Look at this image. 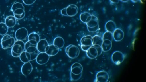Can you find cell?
<instances>
[{
  "label": "cell",
  "mask_w": 146,
  "mask_h": 82,
  "mask_svg": "<svg viewBox=\"0 0 146 82\" xmlns=\"http://www.w3.org/2000/svg\"><path fill=\"white\" fill-rule=\"evenodd\" d=\"M28 36V31L24 27L18 28L15 33V37L17 40L23 41L26 39Z\"/></svg>",
  "instance_id": "obj_10"
},
{
  "label": "cell",
  "mask_w": 146,
  "mask_h": 82,
  "mask_svg": "<svg viewBox=\"0 0 146 82\" xmlns=\"http://www.w3.org/2000/svg\"><path fill=\"white\" fill-rule=\"evenodd\" d=\"M24 9L23 4L19 2L14 3L11 7V10L14 16L16 19L19 20L23 19L25 16V13Z\"/></svg>",
  "instance_id": "obj_1"
},
{
  "label": "cell",
  "mask_w": 146,
  "mask_h": 82,
  "mask_svg": "<svg viewBox=\"0 0 146 82\" xmlns=\"http://www.w3.org/2000/svg\"><path fill=\"white\" fill-rule=\"evenodd\" d=\"M70 76L72 81H76L79 79L82 76L75 75L70 73Z\"/></svg>",
  "instance_id": "obj_28"
},
{
  "label": "cell",
  "mask_w": 146,
  "mask_h": 82,
  "mask_svg": "<svg viewBox=\"0 0 146 82\" xmlns=\"http://www.w3.org/2000/svg\"><path fill=\"white\" fill-rule=\"evenodd\" d=\"M20 60L24 63L31 61V56L30 54L25 51H23L19 56Z\"/></svg>",
  "instance_id": "obj_25"
},
{
  "label": "cell",
  "mask_w": 146,
  "mask_h": 82,
  "mask_svg": "<svg viewBox=\"0 0 146 82\" xmlns=\"http://www.w3.org/2000/svg\"><path fill=\"white\" fill-rule=\"evenodd\" d=\"M25 50V43L23 41L16 40L12 47L11 54L14 57H19Z\"/></svg>",
  "instance_id": "obj_4"
},
{
  "label": "cell",
  "mask_w": 146,
  "mask_h": 82,
  "mask_svg": "<svg viewBox=\"0 0 146 82\" xmlns=\"http://www.w3.org/2000/svg\"><path fill=\"white\" fill-rule=\"evenodd\" d=\"M59 51V49L53 44L49 45L45 50V52L50 56L56 55Z\"/></svg>",
  "instance_id": "obj_20"
},
{
  "label": "cell",
  "mask_w": 146,
  "mask_h": 82,
  "mask_svg": "<svg viewBox=\"0 0 146 82\" xmlns=\"http://www.w3.org/2000/svg\"><path fill=\"white\" fill-rule=\"evenodd\" d=\"M105 29L107 31L113 32L116 28L115 23L112 20H109L106 22L105 25Z\"/></svg>",
  "instance_id": "obj_24"
},
{
  "label": "cell",
  "mask_w": 146,
  "mask_h": 82,
  "mask_svg": "<svg viewBox=\"0 0 146 82\" xmlns=\"http://www.w3.org/2000/svg\"><path fill=\"white\" fill-rule=\"evenodd\" d=\"M40 40V38L38 34L35 32L30 33L28 36V40L31 44L36 45Z\"/></svg>",
  "instance_id": "obj_17"
},
{
  "label": "cell",
  "mask_w": 146,
  "mask_h": 82,
  "mask_svg": "<svg viewBox=\"0 0 146 82\" xmlns=\"http://www.w3.org/2000/svg\"><path fill=\"white\" fill-rule=\"evenodd\" d=\"M8 30V28L5 23H0V35L4 36L7 34Z\"/></svg>",
  "instance_id": "obj_26"
},
{
  "label": "cell",
  "mask_w": 146,
  "mask_h": 82,
  "mask_svg": "<svg viewBox=\"0 0 146 82\" xmlns=\"http://www.w3.org/2000/svg\"><path fill=\"white\" fill-rule=\"evenodd\" d=\"M85 23L88 30L89 32H96L99 28L98 19L94 15H91L89 16L86 20Z\"/></svg>",
  "instance_id": "obj_3"
},
{
  "label": "cell",
  "mask_w": 146,
  "mask_h": 82,
  "mask_svg": "<svg viewBox=\"0 0 146 82\" xmlns=\"http://www.w3.org/2000/svg\"><path fill=\"white\" fill-rule=\"evenodd\" d=\"M121 1L123 2H126L128 1L129 0H120Z\"/></svg>",
  "instance_id": "obj_33"
},
{
  "label": "cell",
  "mask_w": 146,
  "mask_h": 82,
  "mask_svg": "<svg viewBox=\"0 0 146 82\" xmlns=\"http://www.w3.org/2000/svg\"><path fill=\"white\" fill-rule=\"evenodd\" d=\"M102 51V47H96L92 45L86 51V55L89 58L94 59L100 55Z\"/></svg>",
  "instance_id": "obj_8"
},
{
  "label": "cell",
  "mask_w": 146,
  "mask_h": 82,
  "mask_svg": "<svg viewBox=\"0 0 146 82\" xmlns=\"http://www.w3.org/2000/svg\"><path fill=\"white\" fill-rule=\"evenodd\" d=\"M49 45L46 40L41 39L37 44L36 48L39 52H45L46 48Z\"/></svg>",
  "instance_id": "obj_19"
},
{
  "label": "cell",
  "mask_w": 146,
  "mask_h": 82,
  "mask_svg": "<svg viewBox=\"0 0 146 82\" xmlns=\"http://www.w3.org/2000/svg\"><path fill=\"white\" fill-rule=\"evenodd\" d=\"M131 0L133 2L135 3V2H137L138 1L140 0Z\"/></svg>",
  "instance_id": "obj_32"
},
{
  "label": "cell",
  "mask_w": 146,
  "mask_h": 82,
  "mask_svg": "<svg viewBox=\"0 0 146 82\" xmlns=\"http://www.w3.org/2000/svg\"><path fill=\"white\" fill-rule=\"evenodd\" d=\"M124 58V54L119 51L114 52L112 54L111 57L112 62L116 65H119L122 62Z\"/></svg>",
  "instance_id": "obj_11"
},
{
  "label": "cell",
  "mask_w": 146,
  "mask_h": 82,
  "mask_svg": "<svg viewBox=\"0 0 146 82\" xmlns=\"http://www.w3.org/2000/svg\"><path fill=\"white\" fill-rule=\"evenodd\" d=\"M36 0H22L23 3L26 5H31L33 4Z\"/></svg>",
  "instance_id": "obj_29"
},
{
  "label": "cell",
  "mask_w": 146,
  "mask_h": 82,
  "mask_svg": "<svg viewBox=\"0 0 146 82\" xmlns=\"http://www.w3.org/2000/svg\"><path fill=\"white\" fill-rule=\"evenodd\" d=\"M33 69L32 65L30 62L24 63L21 68V72L23 75L25 76L29 75Z\"/></svg>",
  "instance_id": "obj_15"
},
{
  "label": "cell",
  "mask_w": 146,
  "mask_h": 82,
  "mask_svg": "<svg viewBox=\"0 0 146 82\" xmlns=\"http://www.w3.org/2000/svg\"><path fill=\"white\" fill-rule=\"evenodd\" d=\"M67 16L73 17L76 15L78 11L77 6L75 4H70L66 7Z\"/></svg>",
  "instance_id": "obj_14"
},
{
  "label": "cell",
  "mask_w": 146,
  "mask_h": 82,
  "mask_svg": "<svg viewBox=\"0 0 146 82\" xmlns=\"http://www.w3.org/2000/svg\"><path fill=\"white\" fill-rule=\"evenodd\" d=\"M83 70L82 65L79 63L75 62L71 67L70 73L76 75L82 76Z\"/></svg>",
  "instance_id": "obj_12"
},
{
  "label": "cell",
  "mask_w": 146,
  "mask_h": 82,
  "mask_svg": "<svg viewBox=\"0 0 146 82\" xmlns=\"http://www.w3.org/2000/svg\"><path fill=\"white\" fill-rule=\"evenodd\" d=\"M15 42L14 38L8 34L3 36L1 39V45L4 49L12 48Z\"/></svg>",
  "instance_id": "obj_6"
},
{
  "label": "cell",
  "mask_w": 146,
  "mask_h": 82,
  "mask_svg": "<svg viewBox=\"0 0 146 82\" xmlns=\"http://www.w3.org/2000/svg\"><path fill=\"white\" fill-rule=\"evenodd\" d=\"M124 34L123 31L121 29L116 28L113 33L114 39L117 42L121 40L123 38Z\"/></svg>",
  "instance_id": "obj_18"
},
{
  "label": "cell",
  "mask_w": 146,
  "mask_h": 82,
  "mask_svg": "<svg viewBox=\"0 0 146 82\" xmlns=\"http://www.w3.org/2000/svg\"><path fill=\"white\" fill-rule=\"evenodd\" d=\"M109 76L108 73L104 71H100L96 75V79L97 81L99 82H106L108 80Z\"/></svg>",
  "instance_id": "obj_16"
},
{
  "label": "cell",
  "mask_w": 146,
  "mask_h": 82,
  "mask_svg": "<svg viewBox=\"0 0 146 82\" xmlns=\"http://www.w3.org/2000/svg\"><path fill=\"white\" fill-rule=\"evenodd\" d=\"M110 1L112 3H119V0H110Z\"/></svg>",
  "instance_id": "obj_31"
},
{
  "label": "cell",
  "mask_w": 146,
  "mask_h": 82,
  "mask_svg": "<svg viewBox=\"0 0 146 82\" xmlns=\"http://www.w3.org/2000/svg\"><path fill=\"white\" fill-rule=\"evenodd\" d=\"M25 50L30 55L31 61L36 59L39 54V52L36 48V45L31 44L28 41L25 43Z\"/></svg>",
  "instance_id": "obj_5"
},
{
  "label": "cell",
  "mask_w": 146,
  "mask_h": 82,
  "mask_svg": "<svg viewBox=\"0 0 146 82\" xmlns=\"http://www.w3.org/2000/svg\"></svg>",
  "instance_id": "obj_34"
},
{
  "label": "cell",
  "mask_w": 146,
  "mask_h": 82,
  "mask_svg": "<svg viewBox=\"0 0 146 82\" xmlns=\"http://www.w3.org/2000/svg\"><path fill=\"white\" fill-rule=\"evenodd\" d=\"M92 37L90 35L83 36L80 40L81 48L84 51L86 52L92 45Z\"/></svg>",
  "instance_id": "obj_9"
},
{
  "label": "cell",
  "mask_w": 146,
  "mask_h": 82,
  "mask_svg": "<svg viewBox=\"0 0 146 82\" xmlns=\"http://www.w3.org/2000/svg\"><path fill=\"white\" fill-rule=\"evenodd\" d=\"M65 51L67 56L72 59L77 58L80 53V50L78 47L73 44H70L66 48Z\"/></svg>",
  "instance_id": "obj_7"
},
{
  "label": "cell",
  "mask_w": 146,
  "mask_h": 82,
  "mask_svg": "<svg viewBox=\"0 0 146 82\" xmlns=\"http://www.w3.org/2000/svg\"><path fill=\"white\" fill-rule=\"evenodd\" d=\"M92 45L96 47H102L103 42L102 37L98 35H95L92 37Z\"/></svg>",
  "instance_id": "obj_22"
},
{
  "label": "cell",
  "mask_w": 146,
  "mask_h": 82,
  "mask_svg": "<svg viewBox=\"0 0 146 82\" xmlns=\"http://www.w3.org/2000/svg\"><path fill=\"white\" fill-rule=\"evenodd\" d=\"M113 34L107 31L105 32L102 37L103 42L102 45V50L104 52L109 51L112 46Z\"/></svg>",
  "instance_id": "obj_2"
},
{
  "label": "cell",
  "mask_w": 146,
  "mask_h": 82,
  "mask_svg": "<svg viewBox=\"0 0 146 82\" xmlns=\"http://www.w3.org/2000/svg\"><path fill=\"white\" fill-rule=\"evenodd\" d=\"M16 18L14 16L9 15L7 16L5 20V23L8 28L14 27L16 24Z\"/></svg>",
  "instance_id": "obj_21"
},
{
  "label": "cell",
  "mask_w": 146,
  "mask_h": 82,
  "mask_svg": "<svg viewBox=\"0 0 146 82\" xmlns=\"http://www.w3.org/2000/svg\"><path fill=\"white\" fill-rule=\"evenodd\" d=\"M91 15L89 13L84 12L81 13L80 16V18L81 21L85 23L87 19Z\"/></svg>",
  "instance_id": "obj_27"
},
{
  "label": "cell",
  "mask_w": 146,
  "mask_h": 82,
  "mask_svg": "<svg viewBox=\"0 0 146 82\" xmlns=\"http://www.w3.org/2000/svg\"><path fill=\"white\" fill-rule=\"evenodd\" d=\"M60 13L62 15L67 16L66 12V7L62 9L61 10Z\"/></svg>",
  "instance_id": "obj_30"
},
{
  "label": "cell",
  "mask_w": 146,
  "mask_h": 82,
  "mask_svg": "<svg viewBox=\"0 0 146 82\" xmlns=\"http://www.w3.org/2000/svg\"><path fill=\"white\" fill-rule=\"evenodd\" d=\"M50 56L45 52H40L36 59L37 63L39 65H44L47 63L49 60Z\"/></svg>",
  "instance_id": "obj_13"
},
{
  "label": "cell",
  "mask_w": 146,
  "mask_h": 82,
  "mask_svg": "<svg viewBox=\"0 0 146 82\" xmlns=\"http://www.w3.org/2000/svg\"><path fill=\"white\" fill-rule=\"evenodd\" d=\"M64 43L63 38L60 36L56 37L53 40V44L59 49L64 46Z\"/></svg>",
  "instance_id": "obj_23"
}]
</instances>
